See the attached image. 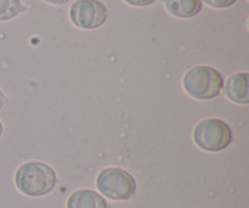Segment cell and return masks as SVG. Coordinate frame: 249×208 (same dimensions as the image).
<instances>
[{
  "label": "cell",
  "instance_id": "cell-1",
  "mask_svg": "<svg viewBox=\"0 0 249 208\" xmlns=\"http://www.w3.org/2000/svg\"><path fill=\"white\" fill-rule=\"evenodd\" d=\"M15 183L22 194L39 197L50 194L55 189L57 177L50 166L33 161L24 163L17 170Z\"/></svg>",
  "mask_w": 249,
  "mask_h": 208
},
{
  "label": "cell",
  "instance_id": "cell-2",
  "mask_svg": "<svg viewBox=\"0 0 249 208\" xmlns=\"http://www.w3.org/2000/svg\"><path fill=\"white\" fill-rule=\"evenodd\" d=\"M184 89L191 97L211 100L220 95L224 88L223 76L209 66L192 67L184 76Z\"/></svg>",
  "mask_w": 249,
  "mask_h": 208
},
{
  "label": "cell",
  "instance_id": "cell-3",
  "mask_svg": "<svg viewBox=\"0 0 249 208\" xmlns=\"http://www.w3.org/2000/svg\"><path fill=\"white\" fill-rule=\"evenodd\" d=\"M96 187L104 196L114 201H126L136 191V183L133 175L116 167L101 170L96 178Z\"/></svg>",
  "mask_w": 249,
  "mask_h": 208
},
{
  "label": "cell",
  "instance_id": "cell-4",
  "mask_svg": "<svg viewBox=\"0 0 249 208\" xmlns=\"http://www.w3.org/2000/svg\"><path fill=\"white\" fill-rule=\"evenodd\" d=\"M194 140L198 148L216 152L228 148L232 141V132L225 122L208 118L199 122L194 131Z\"/></svg>",
  "mask_w": 249,
  "mask_h": 208
},
{
  "label": "cell",
  "instance_id": "cell-5",
  "mask_svg": "<svg viewBox=\"0 0 249 208\" xmlns=\"http://www.w3.org/2000/svg\"><path fill=\"white\" fill-rule=\"evenodd\" d=\"M107 17V7L99 0H77L70 9L71 21L82 29L99 28Z\"/></svg>",
  "mask_w": 249,
  "mask_h": 208
},
{
  "label": "cell",
  "instance_id": "cell-6",
  "mask_svg": "<svg viewBox=\"0 0 249 208\" xmlns=\"http://www.w3.org/2000/svg\"><path fill=\"white\" fill-rule=\"evenodd\" d=\"M248 73H235L231 76L225 84L226 96L236 104L246 105L249 102Z\"/></svg>",
  "mask_w": 249,
  "mask_h": 208
},
{
  "label": "cell",
  "instance_id": "cell-7",
  "mask_svg": "<svg viewBox=\"0 0 249 208\" xmlns=\"http://www.w3.org/2000/svg\"><path fill=\"white\" fill-rule=\"evenodd\" d=\"M67 208H108V204L94 190L82 189L71 195L67 200Z\"/></svg>",
  "mask_w": 249,
  "mask_h": 208
},
{
  "label": "cell",
  "instance_id": "cell-8",
  "mask_svg": "<svg viewBox=\"0 0 249 208\" xmlns=\"http://www.w3.org/2000/svg\"><path fill=\"white\" fill-rule=\"evenodd\" d=\"M165 9L179 19H191L201 12V0H164Z\"/></svg>",
  "mask_w": 249,
  "mask_h": 208
},
{
  "label": "cell",
  "instance_id": "cell-9",
  "mask_svg": "<svg viewBox=\"0 0 249 208\" xmlns=\"http://www.w3.org/2000/svg\"><path fill=\"white\" fill-rule=\"evenodd\" d=\"M23 11L19 0H0V21H7Z\"/></svg>",
  "mask_w": 249,
  "mask_h": 208
},
{
  "label": "cell",
  "instance_id": "cell-10",
  "mask_svg": "<svg viewBox=\"0 0 249 208\" xmlns=\"http://www.w3.org/2000/svg\"><path fill=\"white\" fill-rule=\"evenodd\" d=\"M203 1L212 7H216V9H225V7H229L232 4H235L236 0H203Z\"/></svg>",
  "mask_w": 249,
  "mask_h": 208
},
{
  "label": "cell",
  "instance_id": "cell-11",
  "mask_svg": "<svg viewBox=\"0 0 249 208\" xmlns=\"http://www.w3.org/2000/svg\"><path fill=\"white\" fill-rule=\"evenodd\" d=\"M126 4L131 5V6H148V5L153 4L156 0H124Z\"/></svg>",
  "mask_w": 249,
  "mask_h": 208
},
{
  "label": "cell",
  "instance_id": "cell-12",
  "mask_svg": "<svg viewBox=\"0 0 249 208\" xmlns=\"http://www.w3.org/2000/svg\"><path fill=\"white\" fill-rule=\"evenodd\" d=\"M46 2H50V4H53V5H63L66 4V2H68L70 0H45Z\"/></svg>",
  "mask_w": 249,
  "mask_h": 208
},
{
  "label": "cell",
  "instance_id": "cell-13",
  "mask_svg": "<svg viewBox=\"0 0 249 208\" xmlns=\"http://www.w3.org/2000/svg\"><path fill=\"white\" fill-rule=\"evenodd\" d=\"M6 101H7L6 96H5L4 93H2L1 90H0V110H1V107L4 106L5 104H6Z\"/></svg>",
  "mask_w": 249,
  "mask_h": 208
},
{
  "label": "cell",
  "instance_id": "cell-14",
  "mask_svg": "<svg viewBox=\"0 0 249 208\" xmlns=\"http://www.w3.org/2000/svg\"><path fill=\"white\" fill-rule=\"evenodd\" d=\"M1 134H2V124L1 122H0V136H1Z\"/></svg>",
  "mask_w": 249,
  "mask_h": 208
}]
</instances>
